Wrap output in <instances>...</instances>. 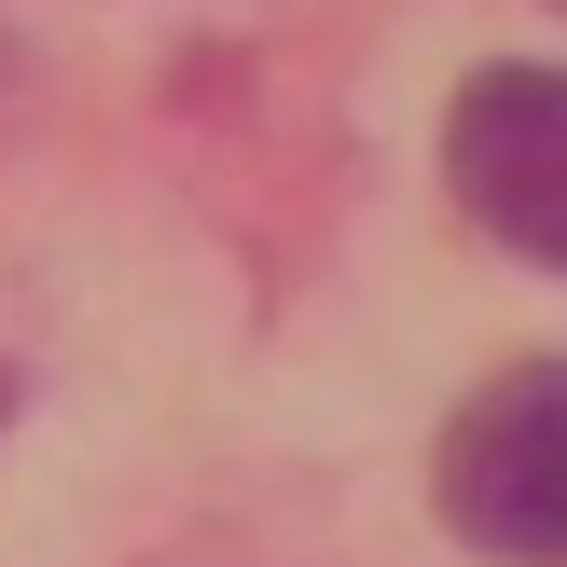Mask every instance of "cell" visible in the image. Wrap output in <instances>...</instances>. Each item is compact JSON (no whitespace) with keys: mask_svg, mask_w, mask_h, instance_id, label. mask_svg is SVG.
I'll list each match as a JSON object with an SVG mask.
<instances>
[{"mask_svg":"<svg viewBox=\"0 0 567 567\" xmlns=\"http://www.w3.org/2000/svg\"><path fill=\"white\" fill-rule=\"evenodd\" d=\"M443 526L498 567H567V360L471 388L443 430Z\"/></svg>","mask_w":567,"mask_h":567,"instance_id":"1","label":"cell"},{"mask_svg":"<svg viewBox=\"0 0 567 567\" xmlns=\"http://www.w3.org/2000/svg\"><path fill=\"white\" fill-rule=\"evenodd\" d=\"M0 415H14V374H0Z\"/></svg>","mask_w":567,"mask_h":567,"instance_id":"3","label":"cell"},{"mask_svg":"<svg viewBox=\"0 0 567 567\" xmlns=\"http://www.w3.org/2000/svg\"><path fill=\"white\" fill-rule=\"evenodd\" d=\"M443 181L498 249L567 277V70H471V97L443 111Z\"/></svg>","mask_w":567,"mask_h":567,"instance_id":"2","label":"cell"}]
</instances>
